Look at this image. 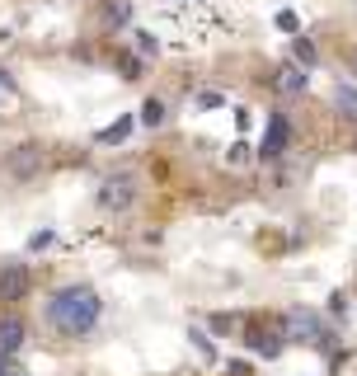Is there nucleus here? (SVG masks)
<instances>
[{"label": "nucleus", "instance_id": "nucleus-1", "mask_svg": "<svg viewBox=\"0 0 357 376\" xmlns=\"http://www.w3.org/2000/svg\"><path fill=\"white\" fill-rule=\"evenodd\" d=\"M43 320H47V330H52L56 339L85 343L89 334L99 330V320H104V297H99V287H89V283H66V287H56L52 297L43 301Z\"/></svg>", "mask_w": 357, "mask_h": 376}, {"label": "nucleus", "instance_id": "nucleus-2", "mask_svg": "<svg viewBox=\"0 0 357 376\" xmlns=\"http://www.w3.org/2000/svg\"><path fill=\"white\" fill-rule=\"evenodd\" d=\"M94 203L104 212H127L136 207V174H104L99 188H94Z\"/></svg>", "mask_w": 357, "mask_h": 376}, {"label": "nucleus", "instance_id": "nucleus-3", "mask_svg": "<svg viewBox=\"0 0 357 376\" xmlns=\"http://www.w3.org/2000/svg\"><path fill=\"white\" fill-rule=\"evenodd\" d=\"M282 339H291V343H329V334H324V320L315 315L311 306H291L287 315H282Z\"/></svg>", "mask_w": 357, "mask_h": 376}, {"label": "nucleus", "instance_id": "nucleus-4", "mask_svg": "<svg viewBox=\"0 0 357 376\" xmlns=\"http://www.w3.org/2000/svg\"><path fill=\"white\" fill-rule=\"evenodd\" d=\"M5 174H10L14 183H29L43 174V151L34 146V141H24V146H14L10 156H5Z\"/></svg>", "mask_w": 357, "mask_h": 376}, {"label": "nucleus", "instance_id": "nucleus-5", "mask_svg": "<svg viewBox=\"0 0 357 376\" xmlns=\"http://www.w3.org/2000/svg\"><path fill=\"white\" fill-rule=\"evenodd\" d=\"M29 287H34V273H29V263H5L0 268V306H14V301L29 297Z\"/></svg>", "mask_w": 357, "mask_h": 376}, {"label": "nucleus", "instance_id": "nucleus-6", "mask_svg": "<svg viewBox=\"0 0 357 376\" xmlns=\"http://www.w3.org/2000/svg\"><path fill=\"white\" fill-rule=\"evenodd\" d=\"M287 146H291V123H287V113H273L268 118V137H263V156L278 160Z\"/></svg>", "mask_w": 357, "mask_h": 376}, {"label": "nucleus", "instance_id": "nucleus-7", "mask_svg": "<svg viewBox=\"0 0 357 376\" xmlns=\"http://www.w3.org/2000/svg\"><path fill=\"white\" fill-rule=\"evenodd\" d=\"M24 339H29V325H24L19 315H0V353L14 357L24 348Z\"/></svg>", "mask_w": 357, "mask_h": 376}, {"label": "nucleus", "instance_id": "nucleus-8", "mask_svg": "<svg viewBox=\"0 0 357 376\" xmlns=\"http://www.w3.org/2000/svg\"><path fill=\"white\" fill-rule=\"evenodd\" d=\"M273 85H278V94H306V85H311V76H306V66H282Z\"/></svg>", "mask_w": 357, "mask_h": 376}, {"label": "nucleus", "instance_id": "nucleus-9", "mask_svg": "<svg viewBox=\"0 0 357 376\" xmlns=\"http://www.w3.org/2000/svg\"><path fill=\"white\" fill-rule=\"evenodd\" d=\"M132 127H136V113H123L113 127H104V132H99V146H118V141H127Z\"/></svg>", "mask_w": 357, "mask_h": 376}, {"label": "nucleus", "instance_id": "nucleus-10", "mask_svg": "<svg viewBox=\"0 0 357 376\" xmlns=\"http://www.w3.org/2000/svg\"><path fill=\"white\" fill-rule=\"evenodd\" d=\"M334 108L348 123H357V85H334Z\"/></svg>", "mask_w": 357, "mask_h": 376}, {"label": "nucleus", "instance_id": "nucleus-11", "mask_svg": "<svg viewBox=\"0 0 357 376\" xmlns=\"http://www.w3.org/2000/svg\"><path fill=\"white\" fill-rule=\"evenodd\" d=\"M14 103H19V85H14L10 71H0V118H10Z\"/></svg>", "mask_w": 357, "mask_h": 376}, {"label": "nucleus", "instance_id": "nucleus-12", "mask_svg": "<svg viewBox=\"0 0 357 376\" xmlns=\"http://www.w3.org/2000/svg\"><path fill=\"white\" fill-rule=\"evenodd\" d=\"M160 123H165V99L151 94V99L141 103V127H160Z\"/></svg>", "mask_w": 357, "mask_h": 376}, {"label": "nucleus", "instance_id": "nucleus-13", "mask_svg": "<svg viewBox=\"0 0 357 376\" xmlns=\"http://www.w3.org/2000/svg\"><path fill=\"white\" fill-rule=\"evenodd\" d=\"M291 52H296L301 66H315V43H311V38H291Z\"/></svg>", "mask_w": 357, "mask_h": 376}, {"label": "nucleus", "instance_id": "nucleus-14", "mask_svg": "<svg viewBox=\"0 0 357 376\" xmlns=\"http://www.w3.org/2000/svg\"><path fill=\"white\" fill-rule=\"evenodd\" d=\"M132 19V5L127 0H109V24H127Z\"/></svg>", "mask_w": 357, "mask_h": 376}, {"label": "nucleus", "instance_id": "nucleus-15", "mask_svg": "<svg viewBox=\"0 0 357 376\" xmlns=\"http://www.w3.org/2000/svg\"><path fill=\"white\" fill-rule=\"evenodd\" d=\"M132 47L141 52V57H156V52H160V43H156L151 34H132Z\"/></svg>", "mask_w": 357, "mask_h": 376}, {"label": "nucleus", "instance_id": "nucleus-16", "mask_svg": "<svg viewBox=\"0 0 357 376\" xmlns=\"http://www.w3.org/2000/svg\"><path fill=\"white\" fill-rule=\"evenodd\" d=\"M278 29L282 34H301V19H296L291 10H278Z\"/></svg>", "mask_w": 357, "mask_h": 376}, {"label": "nucleus", "instance_id": "nucleus-17", "mask_svg": "<svg viewBox=\"0 0 357 376\" xmlns=\"http://www.w3.org/2000/svg\"><path fill=\"white\" fill-rule=\"evenodd\" d=\"M221 103H226L221 90H202V94H198V108H221Z\"/></svg>", "mask_w": 357, "mask_h": 376}, {"label": "nucleus", "instance_id": "nucleus-18", "mask_svg": "<svg viewBox=\"0 0 357 376\" xmlns=\"http://www.w3.org/2000/svg\"><path fill=\"white\" fill-rule=\"evenodd\" d=\"M118 71H123L127 80H136V76H141V61H136V57H118Z\"/></svg>", "mask_w": 357, "mask_h": 376}, {"label": "nucleus", "instance_id": "nucleus-19", "mask_svg": "<svg viewBox=\"0 0 357 376\" xmlns=\"http://www.w3.org/2000/svg\"><path fill=\"white\" fill-rule=\"evenodd\" d=\"M0 376H29V372H24V367L14 362V357H5V353H0Z\"/></svg>", "mask_w": 357, "mask_h": 376}, {"label": "nucleus", "instance_id": "nucleus-20", "mask_svg": "<svg viewBox=\"0 0 357 376\" xmlns=\"http://www.w3.org/2000/svg\"><path fill=\"white\" fill-rule=\"evenodd\" d=\"M52 240H56V230H38V235L29 240V245H34V250H47V245H52Z\"/></svg>", "mask_w": 357, "mask_h": 376}, {"label": "nucleus", "instance_id": "nucleus-21", "mask_svg": "<svg viewBox=\"0 0 357 376\" xmlns=\"http://www.w3.org/2000/svg\"><path fill=\"white\" fill-rule=\"evenodd\" d=\"M183 5H193V0H183Z\"/></svg>", "mask_w": 357, "mask_h": 376}]
</instances>
